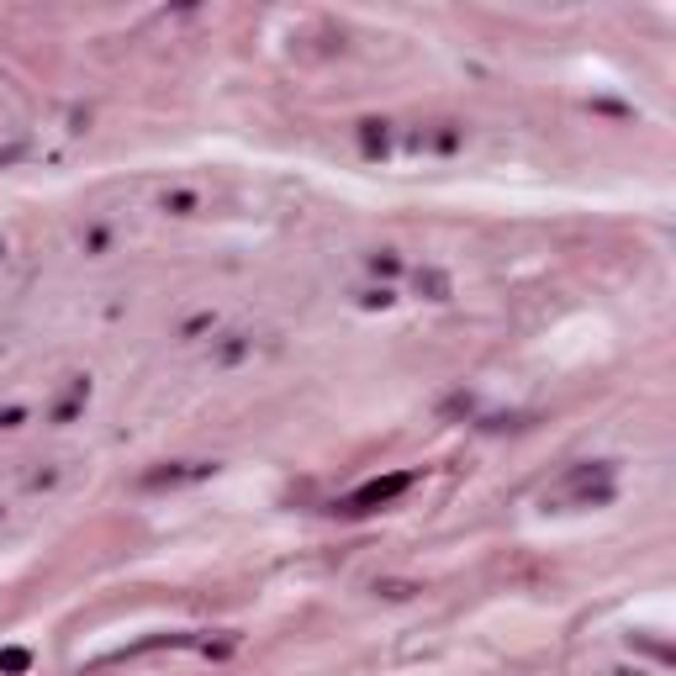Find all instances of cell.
I'll return each mask as SVG.
<instances>
[{"label": "cell", "instance_id": "6da1fadb", "mask_svg": "<svg viewBox=\"0 0 676 676\" xmlns=\"http://www.w3.org/2000/svg\"><path fill=\"white\" fill-rule=\"evenodd\" d=\"M412 486V476L402 471V476H386V481H370V486H360L349 502H344V513H375V507H386L391 497H402Z\"/></svg>", "mask_w": 676, "mask_h": 676}, {"label": "cell", "instance_id": "7a4b0ae2", "mask_svg": "<svg viewBox=\"0 0 676 676\" xmlns=\"http://www.w3.org/2000/svg\"><path fill=\"white\" fill-rule=\"evenodd\" d=\"M32 655L27 650H0V671H27Z\"/></svg>", "mask_w": 676, "mask_h": 676}]
</instances>
